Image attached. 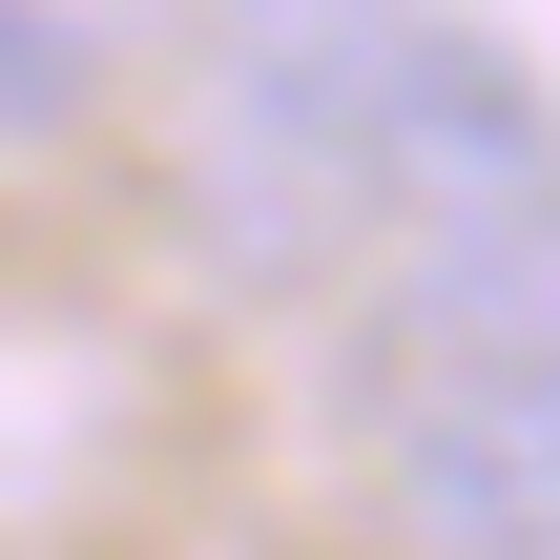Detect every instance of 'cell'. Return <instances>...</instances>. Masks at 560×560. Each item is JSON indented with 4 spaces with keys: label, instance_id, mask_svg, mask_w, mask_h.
I'll use <instances>...</instances> for the list:
<instances>
[{
    "label": "cell",
    "instance_id": "4",
    "mask_svg": "<svg viewBox=\"0 0 560 560\" xmlns=\"http://www.w3.org/2000/svg\"><path fill=\"white\" fill-rule=\"evenodd\" d=\"M83 83H104V21L83 0H0V145L83 125Z\"/></svg>",
    "mask_w": 560,
    "mask_h": 560
},
{
    "label": "cell",
    "instance_id": "2",
    "mask_svg": "<svg viewBox=\"0 0 560 560\" xmlns=\"http://www.w3.org/2000/svg\"><path fill=\"white\" fill-rule=\"evenodd\" d=\"M436 0H208V104H187V229L249 291H312L374 187V83Z\"/></svg>",
    "mask_w": 560,
    "mask_h": 560
},
{
    "label": "cell",
    "instance_id": "3",
    "mask_svg": "<svg viewBox=\"0 0 560 560\" xmlns=\"http://www.w3.org/2000/svg\"><path fill=\"white\" fill-rule=\"evenodd\" d=\"M374 499L416 560H560V332H457L353 374Z\"/></svg>",
    "mask_w": 560,
    "mask_h": 560
},
{
    "label": "cell",
    "instance_id": "1",
    "mask_svg": "<svg viewBox=\"0 0 560 560\" xmlns=\"http://www.w3.org/2000/svg\"><path fill=\"white\" fill-rule=\"evenodd\" d=\"M374 353L457 332H560V83L478 21H416L374 83V187H353Z\"/></svg>",
    "mask_w": 560,
    "mask_h": 560
}]
</instances>
